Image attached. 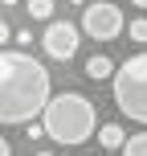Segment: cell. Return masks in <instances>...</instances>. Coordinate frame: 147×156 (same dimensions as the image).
Returning <instances> with one entry per match:
<instances>
[{
    "mask_svg": "<svg viewBox=\"0 0 147 156\" xmlns=\"http://www.w3.org/2000/svg\"><path fill=\"white\" fill-rule=\"evenodd\" d=\"M127 37H131L135 45H147V16H135V21L127 25Z\"/></svg>",
    "mask_w": 147,
    "mask_h": 156,
    "instance_id": "obj_9",
    "label": "cell"
},
{
    "mask_svg": "<svg viewBox=\"0 0 147 156\" xmlns=\"http://www.w3.org/2000/svg\"><path fill=\"white\" fill-rule=\"evenodd\" d=\"M78 37H82V25H70V21H49L45 33H41V45L53 62H70L78 54Z\"/></svg>",
    "mask_w": 147,
    "mask_h": 156,
    "instance_id": "obj_5",
    "label": "cell"
},
{
    "mask_svg": "<svg viewBox=\"0 0 147 156\" xmlns=\"http://www.w3.org/2000/svg\"><path fill=\"white\" fill-rule=\"evenodd\" d=\"M131 4H135V8H147V0H131Z\"/></svg>",
    "mask_w": 147,
    "mask_h": 156,
    "instance_id": "obj_15",
    "label": "cell"
},
{
    "mask_svg": "<svg viewBox=\"0 0 147 156\" xmlns=\"http://www.w3.org/2000/svg\"><path fill=\"white\" fill-rule=\"evenodd\" d=\"M53 103V78L45 62L25 49H0V127L4 123H37Z\"/></svg>",
    "mask_w": 147,
    "mask_h": 156,
    "instance_id": "obj_1",
    "label": "cell"
},
{
    "mask_svg": "<svg viewBox=\"0 0 147 156\" xmlns=\"http://www.w3.org/2000/svg\"><path fill=\"white\" fill-rule=\"evenodd\" d=\"M25 132H29V140H41V136H45V123H29Z\"/></svg>",
    "mask_w": 147,
    "mask_h": 156,
    "instance_id": "obj_11",
    "label": "cell"
},
{
    "mask_svg": "<svg viewBox=\"0 0 147 156\" xmlns=\"http://www.w3.org/2000/svg\"><path fill=\"white\" fill-rule=\"evenodd\" d=\"M29 16L33 21H49L53 16V0H29Z\"/></svg>",
    "mask_w": 147,
    "mask_h": 156,
    "instance_id": "obj_10",
    "label": "cell"
},
{
    "mask_svg": "<svg viewBox=\"0 0 147 156\" xmlns=\"http://www.w3.org/2000/svg\"><path fill=\"white\" fill-rule=\"evenodd\" d=\"M123 156H147V132H135L131 140L123 144Z\"/></svg>",
    "mask_w": 147,
    "mask_h": 156,
    "instance_id": "obj_8",
    "label": "cell"
},
{
    "mask_svg": "<svg viewBox=\"0 0 147 156\" xmlns=\"http://www.w3.org/2000/svg\"><path fill=\"white\" fill-rule=\"evenodd\" d=\"M16 45H33V29H21V33H16Z\"/></svg>",
    "mask_w": 147,
    "mask_h": 156,
    "instance_id": "obj_12",
    "label": "cell"
},
{
    "mask_svg": "<svg viewBox=\"0 0 147 156\" xmlns=\"http://www.w3.org/2000/svg\"><path fill=\"white\" fill-rule=\"evenodd\" d=\"M127 140H131V136H127L119 123H102L98 127V148H123Z\"/></svg>",
    "mask_w": 147,
    "mask_h": 156,
    "instance_id": "obj_7",
    "label": "cell"
},
{
    "mask_svg": "<svg viewBox=\"0 0 147 156\" xmlns=\"http://www.w3.org/2000/svg\"><path fill=\"white\" fill-rule=\"evenodd\" d=\"M110 94H115V107L127 119L147 127V49L143 54H131L119 66V74L110 78Z\"/></svg>",
    "mask_w": 147,
    "mask_h": 156,
    "instance_id": "obj_3",
    "label": "cell"
},
{
    "mask_svg": "<svg viewBox=\"0 0 147 156\" xmlns=\"http://www.w3.org/2000/svg\"><path fill=\"white\" fill-rule=\"evenodd\" d=\"M8 37H12V33H8V25L0 21V45H8Z\"/></svg>",
    "mask_w": 147,
    "mask_h": 156,
    "instance_id": "obj_13",
    "label": "cell"
},
{
    "mask_svg": "<svg viewBox=\"0 0 147 156\" xmlns=\"http://www.w3.org/2000/svg\"><path fill=\"white\" fill-rule=\"evenodd\" d=\"M33 156H53V152H33Z\"/></svg>",
    "mask_w": 147,
    "mask_h": 156,
    "instance_id": "obj_17",
    "label": "cell"
},
{
    "mask_svg": "<svg viewBox=\"0 0 147 156\" xmlns=\"http://www.w3.org/2000/svg\"><path fill=\"white\" fill-rule=\"evenodd\" d=\"M45 123V136L53 144H86L94 132H98V115H94V103L78 90H65V94H53V103L45 107L41 115Z\"/></svg>",
    "mask_w": 147,
    "mask_h": 156,
    "instance_id": "obj_2",
    "label": "cell"
},
{
    "mask_svg": "<svg viewBox=\"0 0 147 156\" xmlns=\"http://www.w3.org/2000/svg\"><path fill=\"white\" fill-rule=\"evenodd\" d=\"M82 33L94 41H115L119 33H127V21L119 12V4L110 0H94V4L82 8Z\"/></svg>",
    "mask_w": 147,
    "mask_h": 156,
    "instance_id": "obj_4",
    "label": "cell"
},
{
    "mask_svg": "<svg viewBox=\"0 0 147 156\" xmlns=\"http://www.w3.org/2000/svg\"><path fill=\"white\" fill-rule=\"evenodd\" d=\"M115 74H119V66L110 62L106 54H94V58H86V78L102 82V78H115Z\"/></svg>",
    "mask_w": 147,
    "mask_h": 156,
    "instance_id": "obj_6",
    "label": "cell"
},
{
    "mask_svg": "<svg viewBox=\"0 0 147 156\" xmlns=\"http://www.w3.org/2000/svg\"><path fill=\"white\" fill-rule=\"evenodd\" d=\"M0 4H4V8H12V4H16V0H0Z\"/></svg>",
    "mask_w": 147,
    "mask_h": 156,
    "instance_id": "obj_16",
    "label": "cell"
},
{
    "mask_svg": "<svg viewBox=\"0 0 147 156\" xmlns=\"http://www.w3.org/2000/svg\"><path fill=\"white\" fill-rule=\"evenodd\" d=\"M0 156H12V144H8L4 136H0Z\"/></svg>",
    "mask_w": 147,
    "mask_h": 156,
    "instance_id": "obj_14",
    "label": "cell"
}]
</instances>
